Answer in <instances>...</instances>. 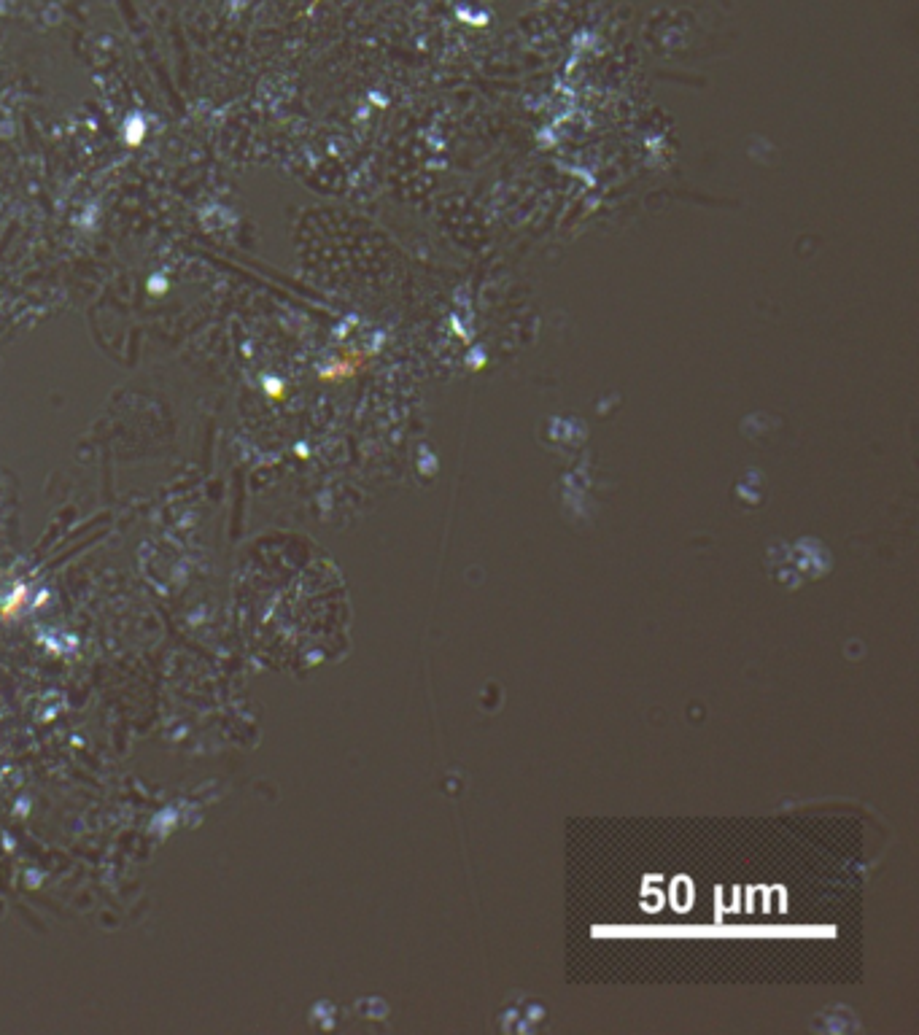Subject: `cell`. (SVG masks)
<instances>
[{"mask_svg":"<svg viewBox=\"0 0 919 1035\" xmlns=\"http://www.w3.org/2000/svg\"><path fill=\"white\" fill-rule=\"evenodd\" d=\"M25 602H27V588L25 585H17V588H14V591L3 599V604H0V618L3 620L14 618V615L22 610V604Z\"/></svg>","mask_w":919,"mask_h":1035,"instance_id":"1","label":"cell"}]
</instances>
